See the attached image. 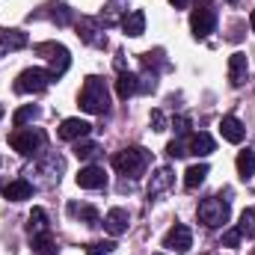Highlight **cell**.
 <instances>
[{"instance_id": "32", "label": "cell", "mask_w": 255, "mask_h": 255, "mask_svg": "<svg viewBox=\"0 0 255 255\" xmlns=\"http://www.w3.org/2000/svg\"><path fill=\"white\" fill-rule=\"evenodd\" d=\"M166 151H169V157H184V154H187V142H184V139H172V142L166 145Z\"/></svg>"}, {"instance_id": "33", "label": "cell", "mask_w": 255, "mask_h": 255, "mask_svg": "<svg viewBox=\"0 0 255 255\" xmlns=\"http://www.w3.org/2000/svg\"><path fill=\"white\" fill-rule=\"evenodd\" d=\"M241 238H244V235H241L238 229H232V232H226V235H223V247H229V250H235V247L241 244Z\"/></svg>"}, {"instance_id": "6", "label": "cell", "mask_w": 255, "mask_h": 255, "mask_svg": "<svg viewBox=\"0 0 255 255\" xmlns=\"http://www.w3.org/2000/svg\"><path fill=\"white\" fill-rule=\"evenodd\" d=\"M51 80H54V74L45 71V68H24L18 74V80H15V92H21V95H39V92L48 89Z\"/></svg>"}, {"instance_id": "10", "label": "cell", "mask_w": 255, "mask_h": 255, "mask_svg": "<svg viewBox=\"0 0 255 255\" xmlns=\"http://www.w3.org/2000/svg\"><path fill=\"white\" fill-rule=\"evenodd\" d=\"M77 184H80L83 190H101V187L107 184V172H104L101 166H86V169L77 172Z\"/></svg>"}, {"instance_id": "5", "label": "cell", "mask_w": 255, "mask_h": 255, "mask_svg": "<svg viewBox=\"0 0 255 255\" xmlns=\"http://www.w3.org/2000/svg\"><path fill=\"white\" fill-rule=\"evenodd\" d=\"M199 220L208 226V229H220L223 223H229V214H232V208H229V202H223L220 196H211V199H202L199 202Z\"/></svg>"}, {"instance_id": "34", "label": "cell", "mask_w": 255, "mask_h": 255, "mask_svg": "<svg viewBox=\"0 0 255 255\" xmlns=\"http://www.w3.org/2000/svg\"><path fill=\"white\" fill-rule=\"evenodd\" d=\"M54 21H57V24H68V21H71V12H68V6H63V3L57 6V12H54Z\"/></svg>"}, {"instance_id": "12", "label": "cell", "mask_w": 255, "mask_h": 255, "mask_svg": "<svg viewBox=\"0 0 255 255\" xmlns=\"http://www.w3.org/2000/svg\"><path fill=\"white\" fill-rule=\"evenodd\" d=\"M220 133H223V139L226 142H244V136H247V128L241 119H235V116H223L220 119Z\"/></svg>"}, {"instance_id": "2", "label": "cell", "mask_w": 255, "mask_h": 255, "mask_svg": "<svg viewBox=\"0 0 255 255\" xmlns=\"http://www.w3.org/2000/svg\"><path fill=\"white\" fill-rule=\"evenodd\" d=\"M151 163V154L142 148V145H130V148H122L116 157H113V166L128 175V178H139L145 172V166Z\"/></svg>"}, {"instance_id": "11", "label": "cell", "mask_w": 255, "mask_h": 255, "mask_svg": "<svg viewBox=\"0 0 255 255\" xmlns=\"http://www.w3.org/2000/svg\"><path fill=\"white\" fill-rule=\"evenodd\" d=\"M247 77H250L247 54H232V57H229V83H232V86H244Z\"/></svg>"}, {"instance_id": "16", "label": "cell", "mask_w": 255, "mask_h": 255, "mask_svg": "<svg viewBox=\"0 0 255 255\" xmlns=\"http://www.w3.org/2000/svg\"><path fill=\"white\" fill-rule=\"evenodd\" d=\"M136 92H139V77L130 74V71H122L119 80H116V95H119L122 101H128V98L136 95Z\"/></svg>"}, {"instance_id": "38", "label": "cell", "mask_w": 255, "mask_h": 255, "mask_svg": "<svg viewBox=\"0 0 255 255\" xmlns=\"http://www.w3.org/2000/svg\"><path fill=\"white\" fill-rule=\"evenodd\" d=\"M229 3H238V0H229Z\"/></svg>"}, {"instance_id": "27", "label": "cell", "mask_w": 255, "mask_h": 255, "mask_svg": "<svg viewBox=\"0 0 255 255\" xmlns=\"http://www.w3.org/2000/svg\"><path fill=\"white\" fill-rule=\"evenodd\" d=\"M74 154H77L80 160H89V157L98 154V145H95L92 139H77V142H74Z\"/></svg>"}, {"instance_id": "21", "label": "cell", "mask_w": 255, "mask_h": 255, "mask_svg": "<svg viewBox=\"0 0 255 255\" xmlns=\"http://www.w3.org/2000/svg\"><path fill=\"white\" fill-rule=\"evenodd\" d=\"M68 214L77 217V220H83L86 226H98V223H101V217H98V211H95L92 205H77V202H71V205H68Z\"/></svg>"}, {"instance_id": "36", "label": "cell", "mask_w": 255, "mask_h": 255, "mask_svg": "<svg viewBox=\"0 0 255 255\" xmlns=\"http://www.w3.org/2000/svg\"><path fill=\"white\" fill-rule=\"evenodd\" d=\"M169 3H172V6H175V9H184V6H187V3H190V0H169Z\"/></svg>"}, {"instance_id": "13", "label": "cell", "mask_w": 255, "mask_h": 255, "mask_svg": "<svg viewBox=\"0 0 255 255\" xmlns=\"http://www.w3.org/2000/svg\"><path fill=\"white\" fill-rule=\"evenodd\" d=\"M128 223H130V217H128L125 208H113V211H107V217H104V229H107L113 238L125 235V232H128Z\"/></svg>"}, {"instance_id": "23", "label": "cell", "mask_w": 255, "mask_h": 255, "mask_svg": "<svg viewBox=\"0 0 255 255\" xmlns=\"http://www.w3.org/2000/svg\"><path fill=\"white\" fill-rule=\"evenodd\" d=\"M27 232H30V238H36V235H45V232H48V214H45V208H33L30 223H27Z\"/></svg>"}, {"instance_id": "4", "label": "cell", "mask_w": 255, "mask_h": 255, "mask_svg": "<svg viewBox=\"0 0 255 255\" xmlns=\"http://www.w3.org/2000/svg\"><path fill=\"white\" fill-rule=\"evenodd\" d=\"M217 27V9L211 0H199L196 9L190 12V30L196 39H208Z\"/></svg>"}, {"instance_id": "15", "label": "cell", "mask_w": 255, "mask_h": 255, "mask_svg": "<svg viewBox=\"0 0 255 255\" xmlns=\"http://www.w3.org/2000/svg\"><path fill=\"white\" fill-rule=\"evenodd\" d=\"M122 30H125V36H130V39L142 36V33H145V12H142V9L128 12L125 18H122Z\"/></svg>"}, {"instance_id": "1", "label": "cell", "mask_w": 255, "mask_h": 255, "mask_svg": "<svg viewBox=\"0 0 255 255\" xmlns=\"http://www.w3.org/2000/svg\"><path fill=\"white\" fill-rule=\"evenodd\" d=\"M80 107L92 116H104L110 113V89L101 77H86L83 80V89H80Z\"/></svg>"}, {"instance_id": "31", "label": "cell", "mask_w": 255, "mask_h": 255, "mask_svg": "<svg viewBox=\"0 0 255 255\" xmlns=\"http://www.w3.org/2000/svg\"><path fill=\"white\" fill-rule=\"evenodd\" d=\"M157 89V74L151 71V74H142L139 77V92H154Z\"/></svg>"}, {"instance_id": "37", "label": "cell", "mask_w": 255, "mask_h": 255, "mask_svg": "<svg viewBox=\"0 0 255 255\" xmlns=\"http://www.w3.org/2000/svg\"><path fill=\"white\" fill-rule=\"evenodd\" d=\"M250 27H253V33H255V9H253V15H250Z\"/></svg>"}, {"instance_id": "19", "label": "cell", "mask_w": 255, "mask_h": 255, "mask_svg": "<svg viewBox=\"0 0 255 255\" xmlns=\"http://www.w3.org/2000/svg\"><path fill=\"white\" fill-rule=\"evenodd\" d=\"M24 45H27V33L0 27V48H6V51H21Z\"/></svg>"}, {"instance_id": "9", "label": "cell", "mask_w": 255, "mask_h": 255, "mask_svg": "<svg viewBox=\"0 0 255 255\" xmlns=\"http://www.w3.org/2000/svg\"><path fill=\"white\" fill-rule=\"evenodd\" d=\"M77 36H80L86 45H92V48H104V45H107V36L98 30V24H95L92 18H83V21L77 24Z\"/></svg>"}, {"instance_id": "17", "label": "cell", "mask_w": 255, "mask_h": 255, "mask_svg": "<svg viewBox=\"0 0 255 255\" xmlns=\"http://www.w3.org/2000/svg\"><path fill=\"white\" fill-rule=\"evenodd\" d=\"M3 196H6L9 202H24V199L33 196V184L24 181V178H18V181H12V184H3Z\"/></svg>"}, {"instance_id": "25", "label": "cell", "mask_w": 255, "mask_h": 255, "mask_svg": "<svg viewBox=\"0 0 255 255\" xmlns=\"http://www.w3.org/2000/svg\"><path fill=\"white\" fill-rule=\"evenodd\" d=\"M33 250L39 255H57V244H54L51 235L45 232V235H36V238H33Z\"/></svg>"}, {"instance_id": "14", "label": "cell", "mask_w": 255, "mask_h": 255, "mask_svg": "<svg viewBox=\"0 0 255 255\" xmlns=\"http://www.w3.org/2000/svg\"><path fill=\"white\" fill-rule=\"evenodd\" d=\"M89 130H92V125H89L86 119H65L63 125H60V136H63V139H74V142H77V139H83Z\"/></svg>"}, {"instance_id": "24", "label": "cell", "mask_w": 255, "mask_h": 255, "mask_svg": "<svg viewBox=\"0 0 255 255\" xmlns=\"http://www.w3.org/2000/svg\"><path fill=\"white\" fill-rule=\"evenodd\" d=\"M238 175H241L244 181H250L255 175V151L244 148V151L238 154Z\"/></svg>"}, {"instance_id": "28", "label": "cell", "mask_w": 255, "mask_h": 255, "mask_svg": "<svg viewBox=\"0 0 255 255\" xmlns=\"http://www.w3.org/2000/svg\"><path fill=\"white\" fill-rule=\"evenodd\" d=\"M238 232L247 235V238H255V211L253 208H247V211L241 214V226H238Z\"/></svg>"}, {"instance_id": "22", "label": "cell", "mask_w": 255, "mask_h": 255, "mask_svg": "<svg viewBox=\"0 0 255 255\" xmlns=\"http://www.w3.org/2000/svg\"><path fill=\"white\" fill-rule=\"evenodd\" d=\"M208 172H211V169H208V163H193L190 169L184 172V187H187V190H196L199 184H205Z\"/></svg>"}, {"instance_id": "29", "label": "cell", "mask_w": 255, "mask_h": 255, "mask_svg": "<svg viewBox=\"0 0 255 255\" xmlns=\"http://www.w3.org/2000/svg\"><path fill=\"white\" fill-rule=\"evenodd\" d=\"M116 250V244L113 241H95V244H89L86 247V255H110Z\"/></svg>"}, {"instance_id": "7", "label": "cell", "mask_w": 255, "mask_h": 255, "mask_svg": "<svg viewBox=\"0 0 255 255\" xmlns=\"http://www.w3.org/2000/svg\"><path fill=\"white\" fill-rule=\"evenodd\" d=\"M36 51H39V54H51L48 60H51V74H54V77H60L65 68H68V63H71V60H68V51H65L63 45L42 42V45H36Z\"/></svg>"}, {"instance_id": "18", "label": "cell", "mask_w": 255, "mask_h": 255, "mask_svg": "<svg viewBox=\"0 0 255 255\" xmlns=\"http://www.w3.org/2000/svg\"><path fill=\"white\" fill-rule=\"evenodd\" d=\"M175 181V175H172V169L169 166H160L154 175H151V181H148V196H160V193L166 190L169 184Z\"/></svg>"}, {"instance_id": "26", "label": "cell", "mask_w": 255, "mask_h": 255, "mask_svg": "<svg viewBox=\"0 0 255 255\" xmlns=\"http://www.w3.org/2000/svg\"><path fill=\"white\" fill-rule=\"evenodd\" d=\"M33 119H39V107L27 104V107H21V110L12 116V125H15V128H24L27 122H33Z\"/></svg>"}, {"instance_id": "3", "label": "cell", "mask_w": 255, "mask_h": 255, "mask_svg": "<svg viewBox=\"0 0 255 255\" xmlns=\"http://www.w3.org/2000/svg\"><path fill=\"white\" fill-rule=\"evenodd\" d=\"M45 142H48V133H45L42 128H21V130H15V133L9 136V145H12L18 154H24V157L42 151Z\"/></svg>"}, {"instance_id": "30", "label": "cell", "mask_w": 255, "mask_h": 255, "mask_svg": "<svg viewBox=\"0 0 255 255\" xmlns=\"http://www.w3.org/2000/svg\"><path fill=\"white\" fill-rule=\"evenodd\" d=\"M148 125H151V130H166V116L160 113V110H151V116H148Z\"/></svg>"}, {"instance_id": "35", "label": "cell", "mask_w": 255, "mask_h": 255, "mask_svg": "<svg viewBox=\"0 0 255 255\" xmlns=\"http://www.w3.org/2000/svg\"><path fill=\"white\" fill-rule=\"evenodd\" d=\"M175 130H178V133H184V130H187V119H184V116H181V119H175Z\"/></svg>"}, {"instance_id": "20", "label": "cell", "mask_w": 255, "mask_h": 255, "mask_svg": "<svg viewBox=\"0 0 255 255\" xmlns=\"http://www.w3.org/2000/svg\"><path fill=\"white\" fill-rule=\"evenodd\" d=\"M214 151V139H211V133H193L190 139H187V154H199V157H205V154H211Z\"/></svg>"}, {"instance_id": "8", "label": "cell", "mask_w": 255, "mask_h": 255, "mask_svg": "<svg viewBox=\"0 0 255 255\" xmlns=\"http://www.w3.org/2000/svg\"><path fill=\"white\" fill-rule=\"evenodd\" d=\"M163 247L166 250H172V253H190L193 247V235L187 226H172L169 232H166V238H163Z\"/></svg>"}]
</instances>
